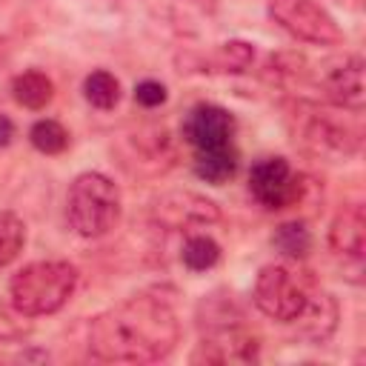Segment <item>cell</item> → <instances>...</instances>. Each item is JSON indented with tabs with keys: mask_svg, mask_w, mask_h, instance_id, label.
<instances>
[{
	"mask_svg": "<svg viewBox=\"0 0 366 366\" xmlns=\"http://www.w3.org/2000/svg\"><path fill=\"white\" fill-rule=\"evenodd\" d=\"M237 172V149L234 143L214 146V149H197L194 152V174L206 183H226Z\"/></svg>",
	"mask_w": 366,
	"mask_h": 366,
	"instance_id": "5bb4252c",
	"label": "cell"
},
{
	"mask_svg": "<svg viewBox=\"0 0 366 366\" xmlns=\"http://www.w3.org/2000/svg\"><path fill=\"white\" fill-rule=\"evenodd\" d=\"M180 326L172 306L137 295L97 315L89 326V352L106 363H154L172 355Z\"/></svg>",
	"mask_w": 366,
	"mask_h": 366,
	"instance_id": "6da1fadb",
	"label": "cell"
},
{
	"mask_svg": "<svg viewBox=\"0 0 366 366\" xmlns=\"http://www.w3.org/2000/svg\"><path fill=\"white\" fill-rule=\"evenodd\" d=\"M134 100H137L140 106H146V109H154V106L166 103V86L157 83V80H143V83H137V89H134Z\"/></svg>",
	"mask_w": 366,
	"mask_h": 366,
	"instance_id": "603a6c76",
	"label": "cell"
},
{
	"mask_svg": "<svg viewBox=\"0 0 366 366\" xmlns=\"http://www.w3.org/2000/svg\"><path fill=\"white\" fill-rule=\"evenodd\" d=\"M320 89L335 106L360 112L363 97H366V92H363V60L357 54L343 57V63H335L329 71H323Z\"/></svg>",
	"mask_w": 366,
	"mask_h": 366,
	"instance_id": "8fae6325",
	"label": "cell"
},
{
	"mask_svg": "<svg viewBox=\"0 0 366 366\" xmlns=\"http://www.w3.org/2000/svg\"><path fill=\"white\" fill-rule=\"evenodd\" d=\"M0 357H3V355H0Z\"/></svg>",
	"mask_w": 366,
	"mask_h": 366,
	"instance_id": "484cf974",
	"label": "cell"
},
{
	"mask_svg": "<svg viewBox=\"0 0 366 366\" xmlns=\"http://www.w3.org/2000/svg\"><path fill=\"white\" fill-rule=\"evenodd\" d=\"M23 317H26V315H20L11 303L0 300V337H6V340L23 337V335L29 332V323H26Z\"/></svg>",
	"mask_w": 366,
	"mask_h": 366,
	"instance_id": "7402d4cb",
	"label": "cell"
},
{
	"mask_svg": "<svg viewBox=\"0 0 366 366\" xmlns=\"http://www.w3.org/2000/svg\"><path fill=\"white\" fill-rule=\"evenodd\" d=\"M6 51H9V46H6V37H0V60L6 57Z\"/></svg>",
	"mask_w": 366,
	"mask_h": 366,
	"instance_id": "d4e9b609",
	"label": "cell"
},
{
	"mask_svg": "<svg viewBox=\"0 0 366 366\" xmlns=\"http://www.w3.org/2000/svg\"><path fill=\"white\" fill-rule=\"evenodd\" d=\"M154 217L169 229H192V226H209L220 217L217 206L194 192H172L163 194L154 203Z\"/></svg>",
	"mask_w": 366,
	"mask_h": 366,
	"instance_id": "9c48e42d",
	"label": "cell"
},
{
	"mask_svg": "<svg viewBox=\"0 0 366 366\" xmlns=\"http://www.w3.org/2000/svg\"><path fill=\"white\" fill-rule=\"evenodd\" d=\"M252 60H254V49L246 40H229V43L217 46V51H214V63L220 71H234V74L246 71L252 66Z\"/></svg>",
	"mask_w": 366,
	"mask_h": 366,
	"instance_id": "44dd1931",
	"label": "cell"
},
{
	"mask_svg": "<svg viewBox=\"0 0 366 366\" xmlns=\"http://www.w3.org/2000/svg\"><path fill=\"white\" fill-rule=\"evenodd\" d=\"M29 140L37 152L43 154H60L66 146H69V132L63 129V123L46 117V120H37L29 132Z\"/></svg>",
	"mask_w": 366,
	"mask_h": 366,
	"instance_id": "ffe728a7",
	"label": "cell"
},
{
	"mask_svg": "<svg viewBox=\"0 0 366 366\" xmlns=\"http://www.w3.org/2000/svg\"><path fill=\"white\" fill-rule=\"evenodd\" d=\"M272 246L283 254V257H289V260H303L306 254H309V249H312V234H309V229L300 223V220H286V223H280L277 229H274V234H272Z\"/></svg>",
	"mask_w": 366,
	"mask_h": 366,
	"instance_id": "2e32d148",
	"label": "cell"
},
{
	"mask_svg": "<svg viewBox=\"0 0 366 366\" xmlns=\"http://www.w3.org/2000/svg\"><path fill=\"white\" fill-rule=\"evenodd\" d=\"M315 286H317V280L312 277V272L295 269L289 263H269L260 269L252 297H254V306L266 317L292 323L303 312Z\"/></svg>",
	"mask_w": 366,
	"mask_h": 366,
	"instance_id": "277c9868",
	"label": "cell"
},
{
	"mask_svg": "<svg viewBox=\"0 0 366 366\" xmlns=\"http://www.w3.org/2000/svg\"><path fill=\"white\" fill-rule=\"evenodd\" d=\"M66 217L80 237L109 234L120 220V189L100 172L77 174L66 194Z\"/></svg>",
	"mask_w": 366,
	"mask_h": 366,
	"instance_id": "3957f363",
	"label": "cell"
},
{
	"mask_svg": "<svg viewBox=\"0 0 366 366\" xmlns=\"http://www.w3.org/2000/svg\"><path fill=\"white\" fill-rule=\"evenodd\" d=\"M11 137H14V123L6 114H0V146H9Z\"/></svg>",
	"mask_w": 366,
	"mask_h": 366,
	"instance_id": "cb8c5ba5",
	"label": "cell"
},
{
	"mask_svg": "<svg viewBox=\"0 0 366 366\" xmlns=\"http://www.w3.org/2000/svg\"><path fill=\"white\" fill-rule=\"evenodd\" d=\"M180 257L192 272H206L220 260V246L209 234H192V237H186Z\"/></svg>",
	"mask_w": 366,
	"mask_h": 366,
	"instance_id": "ac0fdd59",
	"label": "cell"
},
{
	"mask_svg": "<svg viewBox=\"0 0 366 366\" xmlns=\"http://www.w3.org/2000/svg\"><path fill=\"white\" fill-rule=\"evenodd\" d=\"M292 323L297 326L300 337H306L312 343H323L337 326V303H335V297L329 292H323L320 286H315L309 300H306V306H303V312Z\"/></svg>",
	"mask_w": 366,
	"mask_h": 366,
	"instance_id": "4fadbf2b",
	"label": "cell"
},
{
	"mask_svg": "<svg viewBox=\"0 0 366 366\" xmlns=\"http://www.w3.org/2000/svg\"><path fill=\"white\" fill-rule=\"evenodd\" d=\"M11 94H14V100L23 106V109H46L49 103H51V97H54V83L43 74V71H37V69H29V71H23V74H17L14 80H11Z\"/></svg>",
	"mask_w": 366,
	"mask_h": 366,
	"instance_id": "9a60e30c",
	"label": "cell"
},
{
	"mask_svg": "<svg viewBox=\"0 0 366 366\" xmlns=\"http://www.w3.org/2000/svg\"><path fill=\"white\" fill-rule=\"evenodd\" d=\"M26 243V226L14 212H0V269L9 266Z\"/></svg>",
	"mask_w": 366,
	"mask_h": 366,
	"instance_id": "d6986e66",
	"label": "cell"
},
{
	"mask_svg": "<svg viewBox=\"0 0 366 366\" xmlns=\"http://www.w3.org/2000/svg\"><path fill=\"white\" fill-rule=\"evenodd\" d=\"M183 137L189 140V146L194 152L226 146L234 137V117L214 103H200L189 112V117L183 123Z\"/></svg>",
	"mask_w": 366,
	"mask_h": 366,
	"instance_id": "30bf717a",
	"label": "cell"
},
{
	"mask_svg": "<svg viewBox=\"0 0 366 366\" xmlns=\"http://www.w3.org/2000/svg\"><path fill=\"white\" fill-rule=\"evenodd\" d=\"M363 243H366V217H363V206L360 203H349L343 206L332 226H329V246L337 257H349L355 263H360L363 257Z\"/></svg>",
	"mask_w": 366,
	"mask_h": 366,
	"instance_id": "7c38bea8",
	"label": "cell"
},
{
	"mask_svg": "<svg viewBox=\"0 0 366 366\" xmlns=\"http://www.w3.org/2000/svg\"><path fill=\"white\" fill-rule=\"evenodd\" d=\"M203 337L192 355V363H252L257 360L260 340L240 320V315L220 309H209L206 320H200Z\"/></svg>",
	"mask_w": 366,
	"mask_h": 366,
	"instance_id": "5b68a950",
	"label": "cell"
},
{
	"mask_svg": "<svg viewBox=\"0 0 366 366\" xmlns=\"http://www.w3.org/2000/svg\"><path fill=\"white\" fill-rule=\"evenodd\" d=\"M295 117H297V140L306 143L315 152H335V154H352L360 146V126L357 123H346L332 117L329 112L309 106V103H297L295 106Z\"/></svg>",
	"mask_w": 366,
	"mask_h": 366,
	"instance_id": "52a82bcc",
	"label": "cell"
},
{
	"mask_svg": "<svg viewBox=\"0 0 366 366\" xmlns=\"http://www.w3.org/2000/svg\"><path fill=\"white\" fill-rule=\"evenodd\" d=\"M269 17L303 43L337 46L343 40L335 17L315 0H269Z\"/></svg>",
	"mask_w": 366,
	"mask_h": 366,
	"instance_id": "8992f818",
	"label": "cell"
},
{
	"mask_svg": "<svg viewBox=\"0 0 366 366\" xmlns=\"http://www.w3.org/2000/svg\"><path fill=\"white\" fill-rule=\"evenodd\" d=\"M77 286V269L69 260H34L23 266L11 283V306L26 317L54 315L66 306Z\"/></svg>",
	"mask_w": 366,
	"mask_h": 366,
	"instance_id": "7a4b0ae2",
	"label": "cell"
},
{
	"mask_svg": "<svg viewBox=\"0 0 366 366\" xmlns=\"http://www.w3.org/2000/svg\"><path fill=\"white\" fill-rule=\"evenodd\" d=\"M249 192L263 209H289L297 192V174L283 157H260L249 172Z\"/></svg>",
	"mask_w": 366,
	"mask_h": 366,
	"instance_id": "ba28073f",
	"label": "cell"
},
{
	"mask_svg": "<svg viewBox=\"0 0 366 366\" xmlns=\"http://www.w3.org/2000/svg\"><path fill=\"white\" fill-rule=\"evenodd\" d=\"M83 94H86V100L94 109H103L106 112V109H114L117 106V100H120V83H117L114 74L97 69V71H92L83 80Z\"/></svg>",
	"mask_w": 366,
	"mask_h": 366,
	"instance_id": "e0dca14e",
	"label": "cell"
}]
</instances>
